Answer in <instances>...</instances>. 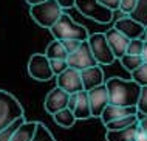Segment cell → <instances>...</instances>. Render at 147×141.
Wrapping results in <instances>:
<instances>
[{"instance_id":"1","label":"cell","mask_w":147,"mask_h":141,"mask_svg":"<svg viewBox=\"0 0 147 141\" xmlns=\"http://www.w3.org/2000/svg\"><path fill=\"white\" fill-rule=\"evenodd\" d=\"M105 85L109 90L110 104L122 107H136L142 88L140 84L132 79L110 78L109 81H105Z\"/></svg>"},{"instance_id":"2","label":"cell","mask_w":147,"mask_h":141,"mask_svg":"<svg viewBox=\"0 0 147 141\" xmlns=\"http://www.w3.org/2000/svg\"><path fill=\"white\" fill-rule=\"evenodd\" d=\"M50 31L56 40L76 39V40H81V42H85V40H88V37H90L87 28L79 25L78 22H74V20L71 19V16L65 14V13H63L61 16V19L50 28Z\"/></svg>"},{"instance_id":"3","label":"cell","mask_w":147,"mask_h":141,"mask_svg":"<svg viewBox=\"0 0 147 141\" xmlns=\"http://www.w3.org/2000/svg\"><path fill=\"white\" fill-rule=\"evenodd\" d=\"M23 116L25 113H23V107L20 106V102L11 93L0 90V132L13 126L19 118H23Z\"/></svg>"},{"instance_id":"4","label":"cell","mask_w":147,"mask_h":141,"mask_svg":"<svg viewBox=\"0 0 147 141\" xmlns=\"http://www.w3.org/2000/svg\"><path fill=\"white\" fill-rule=\"evenodd\" d=\"M30 14L39 26L50 30L61 19V16L63 14V9L59 6V3L56 0H47V2L40 3V5L31 6Z\"/></svg>"},{"instance_id":"5","label":"cell","mask_w":147,"mask_h":141,"mask_svg":"<svg viewBox=\"0 0 147 141\" xmlns=\"http://www.w3.org/2000/svg\"><path fill=\"white\" fill-rule=\"evenodd\" d=\"M74 8H78V11L84 14L85 17L94 20L98 23H102V25L110 23L113 20V11L101 5L98 0H76Z\"/></svg>"},{"instance_id":"6","label":"cell","mask_w":147,"mask_h":141,"mask_svg":"<svg viewBox=\"0 0 147 141\" xmlns=\"http://www.w3.org/2000/svg\"><path fill=\"white\" fill-rule=\"evenodd\" d=\"M88 45L91 48V53H93L94 59L99 65H110L115 62V54L110 48L109 42H107L105 33H94L90 34L88 37Z\"/></svg>"},{"instance_id":"7","label":"cell","mask_w":147,"mask_h":141,"mask_svg":"<svg viewBox=\"0 0 147 141\" xmlns=\"http://www.w3.org/2000/svg\"><path fill=\"white\" fill-rule=\"evenodd\" d=\"M26 70H28V75L36 81H50L53 78V70H51L50 65V59L45 56V53H36L30 58L28 60V65H26Z\"/></svg>"},{"instance_id":"8","label":"cell","mask_w":147,"mask_h":141,"mask_svg":"<svg viewBox=\"0 0 147 141\" xmlns=\"http://www.w3.org/2000/svg\"><path fill=\"white\" fill-rule=\"evenodd\" d=\"M67 62H68L70 68H74V70H78V71H82V70H87V68H90V67L99 65V64L96 62V59H94L93 53H91L88 40L82 42L81 47H79L74 53L68 54Z\"/></svg>"},{"instance_id":"9","label":"cell","mask_w":147,"mask_h":141,"mask_svg":"<svg viewBox=\"0 0 147 141\" xmlns=\"http://www.w3.org/2000/svg\"><path fill=\"white\" fill-rule=\"evenodd\" d=\"M56 84L59 88L65 90L68 95L73 93H79V92L84 90L82 85V78H81V71L74 70V68H67L63 73H61L59 76H56Z\"/></svg>"},{"instance_id":"10","label":"cell","mask_w":147,"mask_h":141,"mask_svg":"<svg viewBox=\"0 0 147 141\" xmlns=\"http://www.w3.org/2000/svg\"><path fill=\"white\" fill-rule=\"evenodd\" d=\"M87 93H88V102H90L91 116H93V118H101L102 112H104L105 107L110 104L107 85L102 84V85L93 88V90L87 92Z\"/></svg>"},{"instance_id":"11","label":"cell","mask_w":147,"mask_h":141,"mask_svg":"<svg viewBox=\"0 0 147 141\" xmlns=\"http://www.w3.org/2000/svg\"><path fill=\"white\" fill-rule=\"evenodd\" d=\"M119 33H122L127 39H142L146 34V26H142L141 23H138L136 20H133L130 16H122V17L116 19L115 26Z\"/></svg>"},{"instance_id":"12","label":"cell","mask_w":147,"mask_h":141,"mask_svg":"<svg viewBox=\"0 0 147 141\" xmlns=\"http://www.w3.org/2000/svg\"><path fill=\"white\" fill-rule=\"evenodd\" d=\"M68 101H70V95L65 90H62L59 87H54L53 90L48 92L43 106H45V110L50 115H54L57 112L63 110V108H68Z\"/></svg>"},{"instance_id":"13","label":"cell","mask_w":147,"mask_h":141,"mask_svg":"<svg viewBox=\"0 0 147 141\" xmlns=\"http://www.w3.org/2000/svg\"><path fill=\"white\" fill-rule=\"evenodd\" d=\"M105 37H107V42H109L110 48H112L115 58L121 59L127 53V47H129L130 39H127L124 34L119 33L116 28H113V26L109 31H105Z\"/></svg>"},{"instance_id":"14","label":"cell","mask_w":147,"mask_h":141,"mask_svg":"<svg viewBox=\"0 0 147 141\" xmlns=\"http://www.w3.org/2000/svg\"><path fill=\"white\" fill-rule=\"evenodd\" d=\"M81 78H82V85H84L85 92H90V90H93V88L105 84L104 71H102L101 65H94V67L87 68V70H82Z\"/></svg>"},{"instance_id":"15","label":"cell","mask_w":147,"mask_h":141,"mask_svg":"<svg viewBox=\"0 0 147 141\" xmlns=\"http://www.w3.org/2000/svg\"><path fill=\"white\" fill-rule=\"evenodd\" d=\"M74 104L71 107V112L74 113L78 121H84L91 118V110H90V102H88V93L85 90L79 92V93H73Z\"/></svg>"},{"instance_id":"16","label":"cell","mask_w":147,"mask_h":141,"mask_svg":"<svg viewBox=\"0 0 147 141\" xmlns=\"http://www.w3.org/2000/svg\"><path fill=\"white\" fill-rule=\"evenodd\" d=\"M130 115H138V108L136 107H122V106H113V104H109L105 107V110L102 112L101 115V121L102 124L110 123V121L124 118V116H130Z\"/></svg>"},{"instance_id":"17","label":"cell","mask_w":147,"mask_h":141,"mask_svg":"<svg viewBox=\"0 0 147 141\" xmlns=\"http://www.w3.org/2000/svg\"><path fill=\"white\" fill-rule=\"evenodd\" d=\"M39 123L37 121H25L20 124L11 136V141H33Z\"/></svg>"},{"instance_id":"18","label":"cell","mask_w":147,"mask_h":141,"mask_svg":"<svg viewBox=\"0 0 147 141\" xmlns=\"http://www.w3.org/2000/svg\"><path fill=\"white\" fill-rule=\"evenodd\" d=\"M136 134H138V123L127 129H121V130H107L105 140L107 141H135Z\"/></svg>"},{"instance_id":"19","label":"cell","mask_w":147,"mask_h":141,"mask_svg":"<svg viewBox=\"0 0 147 141\" xmlns=\"http://www.w3.org/2000/svg\"><path fill=\"white\" fill-rule=\"evenodd\" d=\"M45 56H47L50 60H51V59H67V58H68V53L65 51V48H63L61 40L53 39V40L48 43V47H47Z\"/></svg>"},{"instance_id":"20","label":"cell","mask_w":147,"mask_h":141,"mask_svg":"<svg viewBox=\"0 0 147 141\" xmlns=\"http://www.w3.org/2000/svg\"><path fill=\"white\" fill-rule=\"evenodd\" d=\"M53 119L54 123L57 124V126H61L63 129H70L74 126V123H76V116H74V113L70 110V108H63V110L57 112V113L53 115Z\"/></svg>"},{"instance_id":"21","label":"cell","mask_w":147,"mask_h":141,"mask_svg":"<svg viewBox=\"0 0 147 141\" xmlns=\"http://www.w3.org/2000/svg\"><path fill=\"white\" fill-rule=\"evenodd\" d=\"M140 118L138 115H130V116H124V118H119V119H115V121H110V123L105 124V129L107 130H121V129H127L133 124H136Z\"/></svg>"},{"instance_id":"22","label":"cell","mask_w":147,"mask_h":141,"mask_svg":"<svg viewBox=\"0 0 147 141\" xmlns=\"http://www.w3.org/2000/svg\"><path fill=\"white\" fill-rule=\"evenodd\" d=\"M129 16L133 20H136L138 23H141L142 26L147 28V0H138L135 9Z\"/></svg>"},{"instance_id":"23","label":"cell","mask_w":147,"mask_h":141,"mask_svg":"<svg viewBox=\"0 0 147 141\" xmlns=\"http://www.w3.org/2000/svg\"><path fill=\"white\" fill-rule=\"evenodd\" d=\"M119 60H121V65L124 67L127 71H130V73H133V71L144 62L141 56H132V54H124Z\"/></svg>"},{"instance_id":"24","label":"cell","mask_w":147,"mask_h":141,"mask_svg":"<svg viewBox=\"0 0 147 141\" xmlns=\"http://www.w3.org/2000/svg\"><path fill=\"white\" fill-rule=\"evenodd\" d=\"M132 81L140 84L141 87H147V62H142L132 73Z\"/></svg>"},{"instance_id":"25","label":"cell","mask_w":147,"mask_h":141,"mask_svg":"<svg viewBox=\"0 0 147 141\" xmlns=\"http://www.w3.org/2000/svg\"><path fill=\"white\" fill-rule=\"evenodd\" d=\"M33 141H56V140H54L53 134H51L48 129H47V126H43L42 123H39L37 130H36V135H34Z\"/></svg>"},{"instance_id":"26","label":"cell","mask_w":147,"mask_h":141,"mask_svg":"<svg viewBox=\"0 0 147 141\" xmlns=\"http://www.w3.org/2000/svg\"><path fill=\"white\" fill-rule=\"evenodd\" d=\"M142 48H144V39H132L129 42V47H127V53L125 54L141 56Z\"/></svg>"},{"instance_id":"27","label":"cell","mask_w":147,"mask_h":141,"mask_svg":"<svg viewBox=\"0 0 147 141\" xmlns=\"http://www.w3.org/2000/svg\"><path fill=\"white\" fill-rule=\"evenodd\" d=\"M25 121H26L25 116H23V118H19L13 126H9L8 129H5V130H2L0 132V141H11V136H13V134L16 132V129L20 126V124H23Z\"/></svg>"},{"instance_id":"28","label":"cell","mask_w":147,"mask_h":141,"mask_svg":"<svg viewBox=\"0 0 147 141\" xmlns=\"http://www.w3.org/2000/svg\"><path fill=\"white\" fill-rule=\"evenodd\" d=\"M50 65H51V70H53V75L59 76L68 68V62H67V59H51Z\"/></svg>"},{"instance_id":"29","label":"cell","mask_w":147,"mask_h":141,"mask_svg":"<svg viewBox=\"0 0 147 141\" xmlns=\"http://www.w3.org/2000/svg\"><path fill=\"white\" fill-rule=\"evenodd\" d=\"M136 108H138V113H142L144 116H147V87L141 88V95H140V99H138Z\"/></svg>"},{"instance_id":"30","label":"cell","mask_w":147,"mask_h":141,"mask_svg":"<svg viewBox=\"0 0 147 141\" xmlns=\"http://www.w3.org/2000/svg\"><path fill=\"white\" fill-rule=\"evenodd\" d=\"M136 3H138V0H121V3H119V9H118V11H121L122 14L129 16V14L135 9Z\"/></svg>"},{"instance_id":"31","label":"cell","mask_w":147,"mask_h":141,"mask_svg":"<svg viewBox=\"0 0 147 141\" xmlns=\"http://www.w3.org/2000/svg\"><path fill=\"white\" fill-rule=\"evenodd\" d=\"M62 42V45H63V48H65V51L68 54H71V53H74V51L78 50L79 47H81V40H76V39H67V40H61Z\"/></svg>"},{"instance_id":"32","label":"cell","mask_w":147,"mask_h":141,"mask_svg":"<svg viewBox=\"0 0 147 141\" xmlns=\"http://www.w3.org/2000/svg\"><path fill=\"white\" fill-rule=\"evenodd\" d=\"M101 5H104L105 8H109L110 11H118L119 9V3H121V0H98Z\"/></svg>"},{"instance_id":"33","label":"cell","mask_w":147,"mask_h":141,"mask_svg":"<svg viewBox=\"0 0 147 141\" xmlns=\"http://www.w3.org/2000/svg\"><path fill=\"white\" fill-rule=\"evenodd\" d=\"M56 2L62 9H70V8L76 6V0H56Z\"/></svg>"},{"instance_id":"34","label":"cell","mask_w":147,"mask_h":141,"mask_svg":"<svg viewBox=\"0 0 147 141\" xmlns=\"http://www.w3.org/2000/svg\"><path fill=\"white\" fill-rule=\"evenodd\" d=\"M138 127H140L141 132H144V134L147 135V116H144V118H141L140 121H138Z\"/></svg>"},{"instance_id":"35","label":"cell","mask_w":147,"mask_h":141,"mask_svg":"<svg viewBox=\"0 0 147 141\" xmlns=\"http://www.w3.org/2000/svg\"><path fill=\"white\" fill-rule=\"evenodd\" d=\"M135 141H147V135L144 134V132L140 130V127H138V134H136V138H135Z\"/></svg>"},{"instance_id":"36","label":"cell","mask_w":147,"mask_h":141,"mask_svg":"<svg viewBox=\"0 0 147 141\" xmlns=\"http://www.w3.org/2000/svg\"><path fill=\"white\" fill-rule=\"evenodd\" d=\"M47 2V0H26V3H28L30 6H36V5H40V3Z\"/></svg>"},{"instance_id":"37","label":"cell","mask_w":147,"mask_h":141,"mask_svg":"<svg viewBox=\"0 0 147 141\" xmlns=\"http://www.w3.org/2000/svg\"><path fill=\"white\" fill-rule=\"evenodd\" d=\"M141 58L144 62H147V42L144 40V48H142V53H141Z\"/></svg>"},{"instance_id":"38","label":"cell","mask_w":147,"mask_h":141,"mask_svg":"<svg viewBox=\"0 0 147 141\" xmlns=\"http://www.w3.org/2000/svg\"><path fill=\"white\" fill-rule=\"evenodd\" d=\"M144 40L147 42V30H146V34H144Z\"/></svg>"}]
</instances>
